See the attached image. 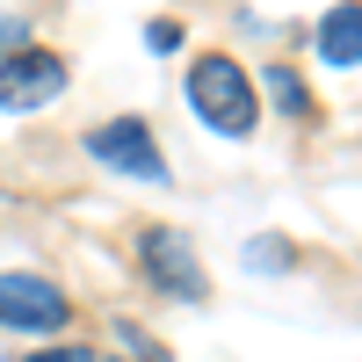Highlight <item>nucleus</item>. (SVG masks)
<instances>
[{"label": "nucleus", "mask_w": 362, "mask_h": 362, "mask_svg": "<svg viewBox=\"0 0 362 362\" xmlns=\"http://www.w3.org/2000/svg\"><path fill=\"white\" fill-rule=\"evenodd\" d=\"M189 102H196L203 124L225 131V138H247V131L261 124L254 80H247V66H239V58H225V51H210V58H196V66H189Z\"/></svg>", "instance_id": "f257e3e1"}, {"label": "nucleus", "mask_w": 362, "mask_h": 362, "mask_svg": "<svg viewBox=\"0 0 362 362\" xmlns=\"http://www.w3.org/2000/svg\"><path fill=\"white\" fill-rule=\"evenodd\" d=\"M87 153H95L102 167H116V174H131V181H167V160H160V145H153V131H145L138 116L95 124L87 131Z\"/></svg>", "instance_id": "f03ea898"}, {"label": "nucleus", "mask_w": 362, "mask_h": 362, "mask_svg": "<svg viewBox=\"0 0 362 362\" xmlns=\"http://www.w3.org/2000/svg\"><path fill=\"white\" fill-rule=\"evenodd\" d=\"M66 297L44 276H22V268H0V326H22V334H58L66 326Z\"/></svg>", "instance_id": "7ed1b4c3"}, {"label": "nucleus", "mask_w": 362, "mask_h": 362, "mask_svg": "<svg viewBox=\"0 0 362 362\" xmlns=\"http://www.w3.org/2000/svg\"><path fill=\"white\" fill-rule=\"evenodd\" d=\"M66 95V58L58 51H15L0 58V109H44Z\"/></svg>", "instance_id": "20e7f679"}, {"label": "nucleus", "mask_w": 362, "mask_h": 362, "mask_svg": "<svg viewBox=\"0 0 362 362\" xmlns=\"http://www.w3.org/2000/svg\"><path fill=\"white\" fill-rule=\"evenodd\" d=\"M138 254H145V276H153L167 297L203 305V268H196V254H189V239H181V232H145Z\"/></svg>", "instance_id": "39448f33"}, {"label": "nucleus", "mask_w": 362, "mask_h": 362, "mask_svg": "<svg viewBox=\"0 0 362 362\" xmlns=\"http://www.w3.org/2000/svg\"><path fill=\"white\" fill-rule=\"evenodd\" d=\"M319 51H326V66H355V58H362V15L355 8H334L319 22Z\"/></svg>", "instance_id": "423d86ee"}, {"label": "nucleus", "mask_w": 362, "mask_h": 362, "mask_svg": "<svg viewBox=\"0 0 362 362\" xmlns=\"http://www.w3.org/2000/svg\"><path fill=\"white\" fill-rule=\"evenodd\" d=\"M276 102H283L290 116H312V95H305V87H297V73H283V66H276Z\"/></svg>", "instance_id": "0eeeda50"}, {"label": "nucleus", "mask_w": 362, "mask_h": 362, "mask_svg": "<svg viewBox=\"0 0 362 362\" xmlns=\"http://www.w3.org/2000/svg\"><path fill=\"white\" fill-rule=\"evenodd\" d=\"M22 362H102V355L80 348V341H58V348H44V355H22Z\"/></svg>", "instance_id": "6e6552de"}, {"label": "nucleus", "mask_w": 362, "mask_h": 362, "mask_svg": "<svg viewBox=\"0 0 362 362\" xmlns=\"http://www.w3.org/2000/svg\"><path fill=\"white\" fill-rule=\"evenodd\" d=\"M145 44H153V51H174V44H181V29H174V22H153V29H145Z\"/></svg>", "instance_id": "1a4fd4ad"}, {"label": "nucleus", "mask_w": 362, "mask_h": 362, "mask_svg": "<svg viewBox=\"0 0 362 362\" xmlns=\"http://www.w3.org/2000/svg\"><path fill=\"white\" fill-rule=\"evenodd\" d=\"M247 261H254V268H283V261H290V247H254Z\"/></svg>", "instance_id": "9d476101"}, {"label": "nucleus", "mask_w": 362, "mask_h": 362, "mask_svg": "<svg viewBox=\"0 0 362 362\" xmlns=\"http://www.w3.org/2000/svg\"><path fill=\"white\" fill-rule=\"evenodd\" d=\"M22 37H29V22H22V15H8V22H0V44H22Z\"/></svg>", "instance_id": "9b49d317"}]
</instances>
